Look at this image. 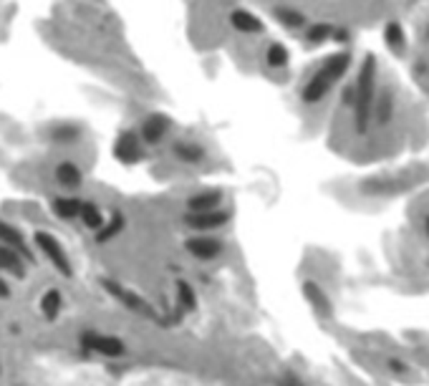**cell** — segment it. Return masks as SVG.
<instances>
[{"instance_id":"cell-1","label":"cell","mask_w":429,"mask_h":386,"mask_svg":"<svg viewBox=\"0 0 429 386\" xmlns=\"http://www.w3.org/2000/svg\"><path fill=\"white\" fill-rule=\"evenodd\" d=\"M348 66H351V56L348 53H336V56L328 58L326 64L315 71V76L303 86V102L306 104L321 102L323 96L331 91V86L346 74Z\"/></svg>"},{"instance_id":"cell-2","label":"cell","mask_w":429,"mask_h":386,"mask_svg":"<svg viewBox=\"0 0 429 386\" xmlns=\"http://www.w3.org/2000/svg\"><path fill=\"white\" fill-rule=\"evenodd\" d=\"M374 74H376V61L374 56H369L361 66L359 81H356V94H353V102H356V127L359 132H364L366 124H369V114H372V104H374Z\"/></svg>"},{"instance_id":"cell-3","label":"cell","mask_w":429,"mask_h":386,"mask_svg":"<svg viewBox=\"0 0 429 386\" xmlns=\"http://www.w3.org/2000/svg\"><path fill=\"white\" fill-rule=\"evenodd\" d=\"M33 240H36V247L38 253H43V258L48 260L50 266L56 268L61 275H66V278H71L74 275V266H71V258L66 255V250H63L61 240H58L56 235L48 233V230H38L36 235H33Z\"/></svg>"},{"instance_id":"cell-4","label":"cell","mask_w":429,"mask_h":386,"mask_svg":"<svg viewBox=\"0 0 429 386\" xmlns=\"http://www.w3.org/2000/svg\"><path fill=\"white\" fill-rule=\"evenodd\" d=\"M81 348L88 354L104 356V359H121L126 354V343L116 336L96 333V331H83L81 333Z\"/></svg>"},{"instance_id":"cell-5","label":"cell","mask_w":429,"mask_h":386,"mask_svg":"<svg viewBox=\"0 0 429 386\" xmlns=\"http://www.w3.org/2000/svg\"><path fill=\"white\" fill-rule=\"evenodd\" d=\"M114 159L124 167L139 165L144 159V142L139 139L137 129H126L114 142Z\"/></svg>"},{"instance_id":"cell-6","label":"cell","mask_w":429,"mask_h":386,"mask_svg":"<svg viewBox=\"0 0 429 386\" xmlns=\"http://www.w3.org/2000/svg\"><path fill=\"white\" fill-rule=\"evenodd\" d=\"M230 222V212L222 207H214V209H205V212H187L184 215V225L195 233H212V230H220L225 228Z\"/></svg>"},{"instance_id":"cell-7","label":"cell","mask_w":429,"mask_h":386,"mask_svg":"<svg viewBox=\"0 0 429 386\" xmlns=\"http://www.w3.org/2000/svg\"><path fill=\"white\" fill-rule=\"evenodd\" d=\"M187 253L192 255L195 260H202V263H210V260H217L222 253H225V242L212 237V235H195L184 242Z\"/></svg>"},{"instance_id":"cell-8","label":"cell","mask_w":429,"mask_h":386,"mask_svg":"<svg viewBox=\"0 0 429 386\" xmlns=\"http://www.w3.org/2000/svg\"><path fill=\"white\" fill-rule=\"evenodd\" d=\"M101 285L107 288L109 293H111V298H116L119 303H124L126 308L137 310L139 316H147V318H157V313H154V308H151L149 303H147L144 298L137 296L134 291H129V288H124V285L114 283V280H101Z\"/></svg>"},{"instance_id":"cell-9","label":"cell","mask_w":429,"mask_h":386,"mask_svg":"<svg viewBox=\"0 0 429 386\" xmlns=\"http://www.w3.org/2000/svg\"><path fill=\"white\" fill-rule=\"evenodd\" d=\"M170 127H172L170 119H167L164 114H149V116H144V119H142L137 134H139V139L144 142V144L154 146V144H159L167 134H170Z\"/></svg>"},{"instance_id":"cell-10","label":"cell","mask_w":429,"mask_h":386,"mask_svg":"<svg viewBox=\"0 0 429 386\" xmlns=\"http://www.w3.org/2000/svg\"><path fill=\"white\" fill-rule=\"evenodd\" d=\"M0 245H8V247H13V250H18L28 263L36 260L31 250H28V242H25L23 233H20L15 225H11L8 220H0Z\"/></svg>"},{"instance_id":"cell-11","label":"cell","mask_w":429,"mask_h":386,"mask_svg":"<svg viewBox=\"0 0 429 386\" xmlns=\"http://www.w3.org/2000/svg\"><path fill=\"white\" fill-rule=\"evenodd\" d=\"M172 157L182 165H202L207 159V149L197 142H175L172 144Z\"/></svg>"},{"instance_id":"cell-12","label":"cell","mask_w":429,"mask_h":386,"mask_svg":"<svg viewBox=\"0 0 429 386\" xmlns=\"http://www.w3.org/2000/svg\"><path fill=\"white\" fill-rule=\"evenodd\" d=\"M53 177H56L58 187H63V190H79L83 182V172L76 162H69V159H66V162H58L56 165Z\"/></svg>"},{"instance_id":"cell-13","label":"cell","mask_w":429,"mask_h":386,"mask_svg":"<svg viewBox=\"0 0 429 386\" xmlns=\"http://www.w3.org/2000/svg\"><path fill=\"white\" fill-rule=\"evenodd\" d=\"M303 296H306V301H308V305L313 308L315 316L321 318L331 316V301H328V296L323 293V288L318 283H313V280L303 283Z\"/></svg>"},{"instance_id":"cell-14","label":"cell","mask_w":429,"mask_h":386,"mask_svg":"<svg viewBox=\"0 0 429 386\" xmlns=\"http://www.w3.org/2000/svg\"><path fill=\"white\" fill-rule=\"evenodd\" d=\"M230 26L238 33H247V36L263 33V20L258 15H252L250 11H243V8H235L233 13H230Z\"/></svg>"},{"instance_id":"cell-15","label":"cell","mask_w":429,"mask_h":386,"mask_svg":"<svg viewBox=\"0 0 429 386\" xmlns=\"http://www.w3.org/2000/svg\"><path fill=\"white\" fill-rule=\"evenodd\" d=\"M124 228H126L124 215H121L119 209H111L109 217H104V225L96 230V242H109V240H114V237H119V235L124 233Z\"/></svg>"},{"instance_id":"cell-16","label":"cell","mask_w":429,"mask_h":386,"mask_svg":"<svg viewBox=\"0 0 429 386\" xmlns=\"http://www.w3.org/2000/svg\"><path fill=\"white\" fill-rule=\"evenodd\" d=\"M81 202L79 197H69V195H61V197H53V202H50V209H53V215L58 220H79V212H81Z\"/></svg>"},{"instance_id":"cell-17","label":"cell","mask_w":429,"mask_h":386,"mask_svg":"<svg viewBox=\"0 0 429 386\" xmlns=\"http://www.w3.org/2000/svg\"><path fill=\"white\" fill-rule=\"evenodd\" d=\"M25 263H28V260H25L18 250H13V247H8V245H0V270L3 273H11L15 278H23Z\"/></svg>"},{"instance_id":"cell-18","label":"cell","mask_w":429,"mask_h":386,"mask_svg":"<svg viewBox=\"0 0 429 386\" xmlns=\"http://www.w3.org/2000/svg\"><path fill=\"white\" fill-rule=\"evenodd\" d=\"M222 205V192L220 190H200L187 200L189 212H205V209H214Z\"/></svg>"},{"instance_id":"cell-19","label":"cell","mask_w":429,"mask_h":386,"mask_svg":"<svg viewBox=\"0 0 429 386\" xmlns=\"http://www.w3.org/2000/svg\"><path fill=\"white\" fill-rule=\"evenodd\" d=\"M41 316L46 318V321H56L58 316H61L63 310V296L61 291H56V288H48V291L41 296Z\"/></svg>"},{"instance_id":"cell-20","label":"cell","mask_w":429,"mask_h":386,"mask_svg":"<svg viewBox=\"0 0 429 386\" xmlns=\"http://www.w3.org/2000/svg\"><path fill=\"white\" fill-rule=\"evenodd\" d=\"M197 308V293L187 280H177V310L179 316H187Z\"/></svg>"},{"instance_id":"cell-21","label":"cell","mask_w":429,"mask_h":386,"mask_svg":"<svg viewBox=\"0 0 429 386\" xmlns=\"http://www.w3.org/2000/svg\"><path fill=\"white\" fill-rule=\"evenodd\" d=\"M79 220H81L88 230H94V233H96V230L104 225V212L99 209V205L86 202V200H83V202H81V212H79Z\"/></svg>"},{"instance_id":"cell-22","label":"cell","mask_w":429,"mask_h":386,"mask_svg":"<svg viewBox=\"0 0 429 386\" xmlns=\"http://www.w3.org/2000/svg\"><path fill=\"white\" fill-rule=\"evenodd\" d=\"M79 137H81V132L74 124H56L48 132V139L53 144H74V142H79Z\"/></svg>"},{"instance_id":"cell-23","label":"cell","mask_w":429,"mask_h":386,"mask_svg":"<svg viewBox=\"0 0 429 386\" xmlns=\"http://www.w3.org/2000/svg\"><path fill=\"white\" fill-rule=\"evenodd\" d=\"M275 18H278V23H283V26H288V28L306 26V15H303L301 11H296V8H275Z\"/></svg>"},{"instance_id":"cell-24","label":"cell","mask_w":429,"mask_h":386,"mask_svg":"<svg viewBox=\"0 0 429 386\" xmlns=\"http://www.w3.org/2000/svg\"><path fill=\"white\" fill-rule=\"evenodd\" d=\"M265 64L271 66V69H283V66L288 64V48L280 43L268 46V51H265Z\"/></svg>"},{"instance_id":"cell-25","label":"cell","mask_w":429,"mask_h":386,"mask_svg":"<svg viewBox=\"0 0 429 386\" xmlns=\"http://www.w3.org/2000/svg\"><path fill=\"white\" fill-rule=\"evenodd\" d=\"M384 39H386V46L394 48V51H402L404 48V31L399 23H389V26H386Z\"/></svg>"},{"instance_id":"cell-26","label":"cell","mask_w":429,"mask_h":386,"mask_svg":"<svg viewBox=\"0 0 429 386\" xmlns=\"http://www.w3.org/2000/svg\"><path fill=\"white\" fill-rule=\"evenodd\" d=\"M331 33H334V28L326 26V23H318V26H313L311 31H306V39H308V43H323L326 39H331Z\"/></svg>"},{"instance_id":"cell-27","label":"cell","mask_w":429,"mask_h":386,"mask_svg":"<svg viewBox=\"0 0 429 386\" xmlns=\"http://www.w3.org/2000/svg\"><path fill=\"white\" fill-rule=\"evenodd\" d=\"M280 386H303V384L296 379V376H293V373H285L283 381H280Z\"/></svg>"},{"instance_id":"cell-28","label":"cell","mask_w":429,"mask_h":386,"mask_svg":"<svg viewBox=\"0 0 429 386\" xmlns=\"http://www.w3.org/2000/svg\"><path fill=\"white\" fill-rule=\"evenodd\" d=\"M0 298H11V285L0 278Z\"/></svg>"},{"instance_id":"cell-29","label":"cell","mask_w":429,"mask_h":386,"mask_svg":"<svg viewBox=\"0 0 429 386\" xmlns=\"http://www.w3.org/2000/svg\"><path fill=\"white\" fill-rule=\"evenodd\" d=\"M427 233H429V220H427Z\"/></svg>"}]
</instances>
